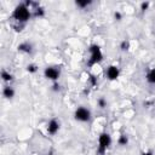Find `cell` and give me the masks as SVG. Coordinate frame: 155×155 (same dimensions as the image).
I'll return each instance as SVG.
<instances>
[{
    "mask_svg": "<svg viewBox=\"0 0 155 155\" xmlns=\"http://www.w3.org/2000/svg\"><path fill=\"white\" fill-rule=\"evenodd\" d=\"M31 12L29 10V7L27 6L25 2H21L18 4L13 11H12V15H11V21L13 23H18V24H22V25H25V23L31 18Z\"/></svg>",
    "mask_w": 155,
    "mask_h": 155,
    "instance_id": "1",
    "label": "cell"
},
{
    "mask_svg": "<svg viewBox=\"0 0 155 155\" xmlns=\"http://www.w3.org/2000/svg\"><path fill=\"white\" fill-rule=\"evenodd\" d=\"M88 58H87V67L92 68L97 64H99L102 61H103V51L99 45L97 44H92L90 47H88Z\"/></svg>",
    "mask_w": 155,
    "mask_h": 155,
    "instance_id": "2",
    "label": "cell"
},
{
    "mask_svg": "<svg viewBox=\"0 0 155 155\" xmlns=\"http://www.w3.org/2000/svg\"><path fill=\"white\" fill-rule=\"evenodd\" d=\"M113 139L111 136L108 132H102L98 136V145H97V154L98 155H104L105 151L108 150V148L110 147Z\"/></svg>",
    "mask_w": 155,
    "mask_h": 155,
    "instance_id": "3",
    "label": "cell"
},
{
    "mask_svg": "<svg viewBox=\"0 0 155 155\" xmlns=\"http://www.w3.org/2000/svg\"><path fill=\"white\" fill-rule=\"evenodd\" d=\"M74 119L79 122H88L91 119V111L86 107H78L74 111Z\"/></svg>",
    "mask_w": 155,
    "mask_h": 155,
    "instance_id": "4",
    "label": "cell"
},
{
    "mask_svg": "<svg viewBox=\"0 0 155 155\" xmlns=\"http://www.w3.org/2000/svg\"><path fill=\"white\" fill-rule=\"evenodd\" d=\"M44 76L47 79V80H51L53 82H57L59 76H61V69L56 65H50V67H46L44 69Z\"/></svg>",
    "mask_w": 155,
    "mask_h": 155,
    "instance_id": "5",
    "label": "cell"
},
{
    "mask_svg": "<svg viewBox=\"0 0 155 155\" xmlns=\"http://www.w3.org/2000/svg\"><path fill=\"white\" fill-rule=\"evenodd\" d=\"M59 128H61V122H59V120H57V119H51L48 122H47V125H46V132L50 134V136H54V134H57L58 133V131H59Z\"/></svg>",
    "mask_w": 155,
    "mask_h": 155,
    "instance_id": "6",
    "label": "cell"
},
{
    "mask_svg": "<svg viewBox=\"0 0 155 155\" xmlns=\"http://www.w3.org/2000/svg\"><path fill=\"white\" fill-rule=\"evenodd\" d=\"M105 75H107V79L108 80L115 81L120 76V68L117 65H115V64H110L107 68V70H105Z\"/></svg>",
    "mask_w": 155,
    "mask_h": 155,
    "instance_id": "7",
    "label": "cell"
},
{
    "mask_svg": "<svg viewBox=\"0 0 155 155\" xmlns=\"http://www.w3.org/2000/svg\"><path fill=\"white\" fill-rule=\"evenodd\" d=\"M15 94H16V91H15V88H13L11 85L4 86V88H2V96H4L6 99H12V98L15 97Z\"/></svg>",
    "mask_w": 155,
    "mask_h": 155,
    "instance_id": "8",
    "label": "cell"
},
{
    "mask_svg": "<svg viewBox=\"0 0 155 155\" xmlns=\"http://www.w3.org/2000/svg\"><path fill=\"white\" fill-rule=\"evenodd\" d=\"M17 48H18L19 52H23V53H31L33 52V45L30 42H28V41L21 42Z\"/></svg>",
    "mask_w": 155,
    "mask_h": 155,
    "instance_id": "9",
    "label": "cell"
},
{
    "mask_svg": "<svg viewBox=\"0 0 155 155\" xmlns=\"http://www.w3.org/2000/svg\"><path fill=\"white\" fill-rule=\"evenodd\" d=\"M145 80H147L149 84L155 85V67H154V68H150V69L147 71V74H145Z\"/></svg>",
    "mask_w": 155,
    "mask_h": 155,
    "instance_id": "10",
    "label": "cell"
},
{
    "mask_svg": "<svg viewBox=\"0 0 155 155\" xmlns=\"http://www.w3.org/2000/svg\"><path fill=\"white\" fill-rule=\"evenodd\" d=\"M1 79H2V81L10 84L11 81H13V75L10 71H6L5 69H2L1 70Z\"/></svg>",
    "mask_w": 155,
    "mask_h": 155,
    "instance_id": "11",
    "label": "cell"
},
{
    "mask_svg": "<svg viewBox=\"0 0 155 155\" xmlns=\"http://www.w3.org/2000/svg\"><path fill=\"white\" fill-rule=\"evenodd\" d=\"M92 4V1L91 0H76L75 1V5L79 7V8H86V7H88L90 5Z\"/></svg>",
    "mask_w": 155,
    "mask_h": 155,
    "instance_id": "12",
    "label": "cell"
},
{
    "mask_svg": "<svg viewBox=\"0 0 155 155\" xmlns=\"http://www.w3.org/2000/svg\"><path fill=\"white\" fill-rule=\"evenodd\" d=\"M130 41L128 40H124L122 42H121V45H120V48L122 50V51H127V50H130Z\"/></svg>",
    "mask_w": 155,
    "mask_h": 155,
    "instance_id": "13",
    "label": "cell"
},
{
    "mask_svg": "<svg viewBox=\"0 0 155 155\" xmlns=\"http://www.w3.org/2000/svg\"><path fill=\"white\" fill-rule=\"evenodd\" d=\"M27 70L29 73H36L38 71V65H35V64H28L27 65Z\"/></svg>",
    "mask_w": 155,
    "mask_h": 155,
    "instance_id": "14",
    "label": "cell"
},
{
    "mask_svg": "<svg viewBox=\"0 0 155 155\" xmlns=\"http://www.w3.org/2000/svg\"><path fill=\"white\" fill-rule=\"evenodd\" d=\"M119 144H120V145H126V144H127V138H126V136H121V137L119 138Z\"/></svg>",
    "mask_w": 155,
    "mask_h": 155,
    "instance_id": "15",
    "label": "cell"
},
{
    "mask_svg": "<svg viewBox=\"0 0 155 155\" xmlns=\"http://www.w3.org/2000/svg\"><path fill=\"white\" fill-rule=\"evenodd\" d=\"M98 104H99L101 108H104V107L107 105V102H105L103 98H99V99H98Z\"/></svg>",
    "mask_w": 155,
    "mask_h": 155,
    "instance_id": "16",
    "label": "cell"
},
{
    "mask_svg": "<svg viewBox=\"0 0 155 155\" xmlns=\"http://www.w3.org/2000/svg\"><path fill=\"white\" fill-rule=\"evenodd\" d=\"M148 7H149V2H142V4H140V8H142V11H145Z\"/></svg>",
    "mask_w": 155,
    "mask_h": 155,
    "instance_id": "17",
    "label": "cell"
},
{
    "mask_svg": "<svg viewBox=\"0 0 155 155\" xmlns=\"http://www.w3.org/2000/svg\"><path fill=\"white\" fill-rule=\"evenodd\" d=\"M142 155H154V154H153L151 151H143Z\"/></svg>",
    "mask_w": 155,
    "mask_h": 155,
    "instance_id": "18",
    "label": "cell"
},
{
    "mask_svg": "<svg viewBox=\"0 0 155 155\" xmlns=\"http://www.w3.org/2000/svg\"><path fill=\"white\" fill-rule=\"evenodd\" d=\"M115 18H117V19L120 21V18H121V16H120V13H115Z\"/></svg>",
    "mask_w": 155,
    "mask_h": 155,
    "instance_id": "19",
    "label": "cell"
}]
</instances>
